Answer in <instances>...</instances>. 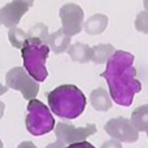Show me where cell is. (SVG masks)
I'll list each match as a JSON object with an SVG mask.
<instances>
[{
  "mask_svg": "<svg viewBox=\"0 0 148 148\" xmlns=\"http://www.w3.org/2000/svg\"><path fill=\"white\" fill-rule=\"evenodd\" d=\"M135 29L136 31L143 34H148V10H142L136 14L135 18Z\"/></svg>",
  "mask_w": 148,
  "mask_h": 148,
  "instance_id": "ac0fdd59",
  "label": "cell"
},
{
  "mask_svg": "<svg viewBox=\"0 0 148 148\" xmlns=\"http://www.w3.org/2000/svg\"><path fill=\"white\" fill-rule=\"evenodd\" d=\"M5 86L8 88L17 90L22 94V96L26 100L35 99V96L39 92V83L33 79L29 73L22 66L12 68L9 72L5 74Z\"/></svg>",
  "mask_w": 148,
  "mask_h": 148,
  "instance_id": "5b68a950",
  "label": "cell"
},
{
  "mask_svg": "<svg viewBox=\"0 0 148 148\" xmlns=\"http://www.w3.org/2000/svg\"><path fill=\"white\" fill-rule=\"evenodd\" d=\"M35 0H12L0 8V25L7 29H13L17 26L21 18L29 12L34 5Z\"/></svg>",
  "mask_w": 148,
  "mask_h": 148,
  "instance_id": "52a82bcc",
  "label": "cell"
},
{
  "mask_svg": "<svg viewBox=\"0 0 148 148\" xmlns=\"http://www.w3.org/2000/svg\"><path fill=\"white\" fill-rule=\"evenodd\" d=\"M90 100H91L92 107L96 110H108L112 107V103H110V99L108 96V92L104 88L94 90L91 96H90Z\"/></svg>",
  "mask_w": 148,
  "mask_h": 148,
  "instance_id": "5bb4252c",
  "label": "cell"
},
{
  "mask_svg": "<svg viewBox=\"0 0 148 148\" xmlns=\"http://www.w3.org/2000/svg\"><path fill=\"white\" fill-rule=\"evenodd\" d=\"M70 38H72V36L66 35V34L62 31V29H60V30L55 31L53 34L49 35L47 44H48L49 49H52L56 55H60L69 48Z\"/></svg>",
  "mask_w": 148,
  "mask_h": 148,
  "instance_id": "8fae6325",
  "label": "cell"
},
{
  "mask_svg": "<svg viewBox=\"0 0 148 148\" xmlns=\"http://www.w3.org/2000/svg\"><path fill=\"white\" fill-rule=\"evenodd\" d=\"M4 109H5V105L3 101H0V118L3 117V114H4Z\"/></svg>",
  "mask_w": 148,
  "mask_h": 148,
  "instance_id": "7402d4cb",
  "label": "cell"
},
{
  "mask_svg": "<svg viewBox=\"0 0 148 148\" xmlns=\"http://www.w3.org/2000/svg\"><path fill=\"white\" fill-rule=\"evenodd\" d=\"M96 131V126L94 123H90L86 127H74L70 123L60 122L56 126V138L57 143L60 144H72L75 142H82L87 136L92 135Z\"/></svg>",
  "mask_w": 148,
  "mask_h": 148,
  "instance_id": "ba28073f",
  "label": "cell"
},
{
  "mask_svg": "<svg viewBox=\"0 0 148 148\" xmlns=\"http://www.w3.org/2000/svg\"><path fill=\"white\" fill-rule=\"evenodd\" d=\"M7 90H8L7 86H3V84H0V95L5 94V92H7Z\"/></svg>",
  "mask_w": 148,
  "mask_h": 148,
  "instance_id": "603a6c76",
  "label": "cell"
},
{
  "mask_svg": "<svg viewBox=\"0 0 148 148\" xmlns=\"http://www.w3.org/2000/svg\"><path fill=\"white\" fill-rule=\"evenodd\" d=\"M65 148H96V147H94L91 143H88V142L82 140V142H75V143L69 144V146Z\"/></svg>",
  "mask_w": 148,
  "mask_h": 148,
  "instance_id": "d6986e66",
  "label": "cell"
},
{
  "mask_svg": "<svg viewBox=\"0 0 148 148\" xmlns=\"http://www.w3.org/2000/svg\"><path fill=\"white\" fill-rule=\"evenodd\" d=\"M0 148H3V142H1V139H0Z\"/></svg>",
  "mask_w": 148,
  "mask_h": 148,
  "instance_id": "d4e9b609",
  "label": "cell"
},
{
  "mask_svg": "<svg viewBox=\"0 0 148 148\" xmlns=\"http://www.w3.org/2000/svg\"><path fill=\"white\" fill-rule=\"evenodd\" d=\"M8 39H9L10 44H12L14 48L21 49V47L23 46L26 39H29V38H27V33H26V31H23L22 29L16 26V27H13V29H9V31H8Z\"/></svg>",
  "mask_w": 148,
  "mask_h": 148,
  "instance_id": "2e32d148",
  "label": "cell"
},
{
  "mask_svg": "<svg viewBox=\"0 0 148 148\" xmlns=\"http://www.w3.org/2000/svg\"><path fill=\"white\" fill-rule=\"evenodd\" d=\"M105 131L109 135L123 142H135L138 138V130L134 127L133 123L129 122V120L122 117L110 120L105 125Z\"/></svg>",
  "mask_w": 148,
  "mask_h": 148,
  "instance_id": "9c48e42d",
  "label": "cell"
},
{
  "mask_svg": "<svg viewBox=\"0 0 148 148\" xmlns=\"http://www.w3.org/2000/svg\"><path fill=\"white\" fill-rule=\"evenodd\" d=\"M27 33V38H38L42 42L47 43L49 38V33H48V27H47L44 23H36L33 27L29 29Z\"/></svg>",
  "mask_w": 148,
  "mask_h": 148,
  "instance_id": "e0dca14e",
  "label": "cell"
},
{
  "mask_svg": "<svg viewBox=\"0 0 148 148\" xmlns=\"http://www.w3.org/2000/svg\"><path fill=\"white\" fill-rule=\"evenodd\" d=\"M147 133H148V130H147Z\"/></svg>",
  "mask_w": 148,
  "mask_h": 148,
  "instance_id": "484cf974",
  "label": "cell"
},
{
  "mask_svg": "<svg viewBox=\"0 0 148 148\" xmlns=\"http://www.w3.org/2000/svg\"><path fill=\"white\" fill-rule=\"evenodd\" d=\"M116 48L112 44H97L91 47V61L95 64H104L114 53Z\"/></svg>",
  "mask_w": 148,
  "mask_h": 148,
  "instance_id": "4fadbf2b",
  "label": "cell"
},
{
  "mask_svg": "<svg viewBox=\"0 0 148 148\" xmlns=\"http://www.w3.org/2000/svg\"><path fill=\"white\" fill-rule=\"evenodd\" d=\"M133 62L134 55L130 52L114 51L107 60L105 72L100 74L107 81L113 101L122 107H130L135 94L142 91V83L136 79Z\"/></svg>",
  "mask_w": 148,
  "mask_h": 148,
  "instance_id": "6da1fadb",
  "label": "cell"
},
{
  "mask_svg": "<svg viewBox=\"0 0 148 148\" xmlns=\"http://www.w3.org/2000/svg\"><path fill=\"white\" fill-rule=\"evenodd\" d=\"M60 18H61L62 31L66 35L73 36L82 31L84 22V13L82 8L73 3L62 5L60 9Z\"/></svg>",
  "mask_w": 148,
  "mask_h": 148,
  "instance_id": "8992f818",
  "label": "cell"
},
{
  "mask_svg": "<svg viewBox=\"0 0 148 148\" xmlns=\"http://www.w3.org/2000/svg\"><path fill=\"white\" fill-rule=\"evenodd\" d=\"M143 5L146 8V10H148V0H143Z\"/></svg>",
  "mask_w": 148,
  "mask_h": 148,
  "instance_id": "cb8c5ba5",
  "label": "cell"
},
{
  "mask_svg": "<svg viewBox=\"0 0 148 148\" xmlns=\"http://www.w3.org/2000/svg\"><path fill=\"white\" fill-rule=\"evenodd\" d=\"M18 148H36L34 146V143H31V142H22V143L18 146Z\"/></svg>",
  "mask_w": 148,
  "mask_h": 148,
  "instance_id": "ffe728a7",
  "label": "cell"
},
{
  "mask_svg": "<svg viewBox=\"0 0 148 148\" xmlns=\"http://www.w3.org/2000/svg\"><path fill=\"white\" fill-rule=\"evenodd\" d=\"M46 148H64V146L56 142V143H53V144H49V146H48V147H46Z\"/></svg>",
  "mask_w": 148,
  "mask_h": 148,
  "instance_id": "44dd1931",
  "label": "cell"
},
{
  "mask_svg": "<svg viewBox=\"0 0 148 148\" xmlns=\"http://www.w3.org/2000/svg\"><path fill=\"white\" fill-rule=\"evenodd\" d=\"M108 17L105 14H94L88 18L87 21L83 22V29L87 34L90 35H99V34L104 33L105 29L108 27Z\"/></svg>",
  "mask_w": 148,
  "mask_h": 148,
  "instance_id": "30bf717a",
  "label": "cell"
},
{
  "mask_svg": "<svg viewBox=\"0 0 148 148\" xmlns=\"http://www.w3.org/2000/svg\"><path fill=\"white\" fill-rule=\"evenodd\" d=\"M87 104L84 94L74 84H61L48 94L49 109L56 116L74 120L83 113Z\"/></svg>",
  "mask_w": 148,
  "mask_h": 148,
  "instance_id": "7a4b0ae2",
  "label": "cell"
},
{
  "mask_svg": "<svg viewBox=\"0 0 148 148\" xmlns=\"http://www.w3.org/2000/svg\"><path fill=\"white\" fill-rule=\"evenodd\" d=\"M55 127V118L46 104L36 99L29 100L27 116H26V129L30 134L40 136L52 131Z\"/></svg>",
  "mask_w": 148,
  "mask_h": 148,
  "instance_id": "277c9868",
  "label": "cell"
},
{
  "mask_svg": "<svg viewBox=\"0 0 148 148\" xmlns=\"http://www.w3.org/2000/svg\"><path fill=\"white\" fill-rule=\"evenodd\" d=\"M49 47L38 38H29L21 47L23 68L36 82H44L48 77L46 61L49 55Z\"/></svg>",
  "mask_w": 148,
  "mask_h": 148,
  "instance_id": "3957f363",
  "label": "cell"
},
{
  "mask_svg": "<svg viewBox=\"0 0 148 148\" xmlns=\"http://www.w3.org/2000/svg\"><path fill=\"white\" fill-rule=\"evenodd\" d=\"M68 53H69L70 59L75 62H84L91 61V47L87 46L84 43H74L72 46H69V48L66 49Z\"/></svg>",
  "mask_w": 148,
  "mask_h": 148,
  "instance_id": "7c38bea8",
  "label": "cell"
},
{
  "mask_svg": "<svg viewBox=\"0 0 148 148\" xmlns=\"http://www.w3.org/2000/svg\"><path fill=\"white\" fill-rule=\"evenodd\" d=\"M131 123L138 131L148 130V105H143L140 108H136L133 112Z\"/></svg>",
  "mask_w": 148,
  "mask_h": 148,
  "instance_id": "9a60e30c",
  "label": "cell"
}]
</instances>
